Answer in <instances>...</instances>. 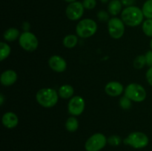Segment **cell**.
<instances>
[{"label": "cell", "mask_w": 152, "mask_h": 151, "mask_svg": "<svg viewBox=\"0 0 152 151\" xmlns=\"http://www.w3.org/2000/svg\"><path fill=\"white\" fill-rule=\"evenodd\" d=\"M142 10L135 6H129L125 8L121 13V18L124 24L128 26L135 27L140 25L143 20Z\"/></svg>", "instance_id": "cell-1"}, {"label": "cell", "mask_w": 152, "mask_h": 151, "mask_svg": "<svg viewBox=\"0 0 152 151\" xmlns=\"http://www.w3.org/2000/svg\"><path fill=\"white\" fill-rule=\"evenodd\" d=\"M67 17L72 21L80 19L84 13V7L80 1H74L70 3L65 10Z\"/></svg>", "instance_id": "cell-9"}, {"label": "cell", "mask_w": 152, "mask_h": 151, "mask_svg": "<svg viewBox=\"0 0 152 151\" xmlns=\"http://www.w3.org/2000/svg\"><path fill=\"white\" fill-rule=\"evenodd\" d=\"M105 93L111 96H118L123 92V86L118 81H110L105 85Z\"/></svg>", "instance_id": "cell-12"}, {"label": "cell", "mask_w": 152, "mask_h": 151, "mask_svg": "<svg viewBox=\"0 0 152 151\" xmlns=\"http://www.w3.org/2000/svg\"><path fill=\"white\" fill-rule=\"evenodd\" d=\"M122 2L119 0H112L109 2L108 6V10L112 16H117L122 10Z\"/></svg>", "instance_id": "cell-15"}, {"label": "cell", "mask_w": 152, "mask_h": 151, "mask_svg": "<svg viewBox=\"0 0 152 151\" xmlns=\"http://www.w3.org/2000/svg\"><path fill=\"white\" fill-rule=\"evenodd\" d=\"M79 127V121L77 118L72 116L70 117L67 119L65 122V127L67 130L69 132H74L78 129Z\"/></svg>", "instance_id": "cell-19"}, {"label": "cell", "mask_w": 152, "mask_h": 151, "mask_svg": "<svg viewBox=\"0 0 152 151\" xmlns=\"http://www.w3.org/2000/svg\"><path fill=\"white\" fill-rule=\"evenodd\" d=\"M148 137L145 133L141 132H134L130 133L126 139H124L123 142L125 144L130 145L135 149H141L148 145Z\"/></svg>", "instance_id": "cell-5"}, {"label": "cell", "mask_w": 152, "mask_h": 151, "mask_svg": "<svg viewBox=\"0 0 152 151\" xmlns=\"http://www.w3.org/2000/svg\"><path fill=\"white\" fill-rule=\"evenodd\" d=\"M17 80V74L14 70H7L4 71L1 75V83L4 86H10Z\"/></svg>", "instance_id": "cell-14"}, {"label": "cell", "mask_w": 152, "mask_h": 151, "mask_svg": "<svg viewBox=\"0 0 152 151\" xmlns=\"http://www.w3.org/2000/svg\"><path fill=\"white\" fill-rule=\"evenodd\" d=\"M4 38L7 41H13L18 38V37L20 36L19 30L16 28H11L7 29L4 33Z\"/></svg>", "instance_id": "cell-17"}, {"label": "cell", "mask_w": 152, "mask_h": 151, "mask_svg": "<svg viewBox=\"0 0 152 151\" xmlns=\"http://www.w3.org/2000/svg\"><path fill=\"white\" fill-rule=\"evenodd\" d=\"M125 96L134 102H141L146 98V92L142 85L132 83L125 89Z\"/></svg>", "instance_id": "cell-4"}, {"label": "cell", "mask_w": 152, "mask_h": 151, "mask_svg": "<svg viewBox=\"0 0 152 151\" xmlns=\"http://www.w3.org/2000/svg\"><path fill=\"white\" fill-rule=\"evenodd\" d=\"M145 65H146V59H145V56L143 55H140L137 56L136 59L134 61V66L136 69H141Z\"/></svg>", "instance_id": "cell-22"}, {"label": "cell", "mask_w": 152, "mask_h": 151, "mask_svg": "<svg viewBox=\"0 0 152 151\" xmlns=\"http://www.w3.org/2000/svg\"><path fill=\"white\" fill-rule=\"evenodd\" d=\"M135 0H121V2L123 5L126 6V7H129V6H132V4L134 3Z\"/></svg>", "instance_id": "cell-30"}, {"label": "cell", "mask_w": 152, "mask_h": 151, "mask_svg": "<svg viewBox=\"0 0 152 151\" xmlns=\"http://www.w3.org/2000/svg\"><path fill=\"white\" fill-rule=\"evenodd\" d=\"M142 10L145 17L152 19V0H147L144 3Z\"/></svg>", "instance_id": "cell-20"}, {"label": "cell", "mask_w": 152, "mask_h": 151, "mask_svg": "<svg viewBox=\"0 0 152 151\" xmlns=\"http://www.w3.org/2000/svg\"><path fill=\"white\" fill-rule=\"evenodd\" d=\"M142 30L145 35L152 37V19H148L143 22Z\"/></svg>", "instance_id": "cell-23"}, {"label": "cell", "mask_w": 152, "mask_h": 151, "mask_svg": "<svg viewBox=\"0 0 152 151\" xmlns=\"http://www.w3.org/2000/svg\"><path fill=\"white\" fill-rule=\"evenodd\" d=\"M102 3H106L107 1H108V0H100Z\"/></svg>", "instance_id": "cell-33"}, {"label": "cell", "mask_w": 152, "mask_h": 151, "mask_svg": "<svg viewBox=\"0 0 152 151\" xmlns=\"http://www.w3.org/2000/svg\"><path fill=\"white\" fill-rule=\"evenodd\" d=\"M36 99L41 106L50 108L55 106L58 102L59 93L52 88H42L37 92Z\"/></svg>", "instance_id": "cell-2"}, {"label": "cell", "mask_w": 152, "mask_h": 151, "mask_svg": "<svg viewBox=\"0 0 152 151\" xmlns=\"http://www.w3.org/2000/svg\"><path fill=\"white\" fill-rule=\"evenodd\" d=\"M97 18L100 22H106L109 21V14L105 10H99L97 13Z\"/></svg>", "instance_id": "cell-26"}, {"label": "cell", "mask_w": 152, "mask_h": 151, "mask_svg": "<svg viewBox=\"0 0 152 151\" xmlns=\"http://www.w3.org/2000/svg\"><path fill=\"white\" fill-rule=\"evenodd\" d=\"M146 59V65L149 67H152V50H149L145 55Z\"/></svg>", "instance_id": "cell-28"}, {"label": "cell", "mask_w": 152, "mask_h": 151, "mask_svg": "<svg viewBox=\"0 0 152 151\" xmlns=\"http://www.w3.org/2000/svg\"><path fill=\"white\" fill-rule=\"evenodd\" d=\"M0 48H1V56H0V60L3 61L6 58L8 57L10 53V46L5 42L0 43Z\"/></svg>", "instance_id": "cell-21"}, {"label": "cell", "mask_w": 152, "mask_h": 151, "mask_svg": "<svg viewBox=\"0 0 152 151\" xmlns=\"http://www.w3.org/2000/svg\"><path fill=\"white\" fill-rule=\"evenodd\" d=\"M48 64L53 71L62 73L66 70L67 63L65 59L59 56H52L49 59Z\"/></svg>", "instance_id": "cell-11"}, {"label": "cell", "mask_w": 152, "mask_h": 151, "mask_svg": "<svg viewBox=\"0 0 152 151\" xmlns=\"http://www.w3.org/2000/svg\"><path fill=\"white\" fill-rule=\"evenodd\" d=\"M107 139L102 133L92 135L86 142L85 148L86 151H99L105 146Z\"/></svg>", "instance_id": "cell-6"}, {"label": "cell", "mask_w": 152, "mask_h": 151, "mask_svg": "<svg viewBox=\"0 0 152 151\" xmlns=\"http://www.w3.org/2000/svg\"><path fill=\"white\" fill-rule=\"evenodd\" d=\"M78 42V38L75 35H68L64 38L63 44L67 48H73L75 47Z\"/></svg>", "instance_id": "cell-18"}, {"label": "cell", "mask_w": 152, "mask_h": 151, "mask_svg": "<svg viewBox=\"0 0 152 151\" xmlns=\"http://www.w3.org/2000/svg\"><path fill=\"white\" fill-rule=\"evenodd\" d=\"M65 1H67V2H74V1H76V0H65Z\"/></svg>", "instance_id": "cell-32"}, {"label": "cell", "mask_w": 152, "mask_h": 151, "mask_svg": "<svg viewBox=\"0 0 152 151\" xmlns=\"http://www.w3.org/2000/svg\"><path fill=\"white\" fill-rule=\"evenodd\" d=\"M83 4L84 8L88 10H92L96 5V0H83Z\"/></svg>", "instance_id": "cell-27"}, {"label": "cell", "mask_w": 152, "mask_h": 151, "mask_svg": "<svg viewBox=\"0 0 152 151\" xmlns=\"http://www.w3.org/2000/svg\"><path fill=\"white\" fill-rule=\"evenodd\" d=\"M3 102H4V96L2 94H1L0 95V104H1V105H3Z\"/></svg>", "instance_id": "cell-31"}, {"label": "cell", "mask_w": 152, "mask_h": 151, "mask_svg": "<svg viewBox=\"0 0 152 151\" xmlns=\"http://www.w3.org/2000/svg\"><path fill=\"white\" fill-rule=\"evenodd\" d=\"M74 88L69 84H64L59 89V96L62 99H69L74 94Z\"/></svg>", "instance_id": "cell-16"}, {"label": "cell", "mask_w": 152, "mask_h": 151, "mask_svg": "<svg viewBox=\"0 0 152 151\" xmlns=\"http://www.w3.org/2000/svg\"><path fill=\"white\" fill-rule=\"evenodd\" d=\"M150 46H151V48L152 50V39L151 40V42H150Z\"/></svg>", "instance_id": "cell-34"}, {"label": "cell", "mask_w": 152, "mask_h": 151, "mask_svg": "<svg viewBox=\"0 0 152 151\" xmlns=\"http://www.w3.org/2000/svg\"><path fill=\"white\" fill-rule=\"evenodd\" d=\"M2 124L8 129L14 128L19 123V118L17 115L12 112H7L2 116Z\"/></svg>", "instance_id": "cell-13"}, {"label": "cell", "mask_w": 152, "mask_h": 151, "mask_svg": "<svg viewBox=\"0 0 152 151\" xmlns=\"http://www.w3.org/2000/svg\"><path fill=\"white\" fill-rule=\"evenodd\" d=\"M19 42L21 47L28 52H33L38 47V39L34 33L31 32H24L19 36Z\"/></svg>", "instance_id": "cell-7"}, {"label": "cell", "mask_w": 152, "mask_h": 151, "mask_svg": "<svg viewBox=\"0 0 152 151\" xmlns=\"http://www.w3.org/2000/svg\"><path fill=\"white\" fill-rule=\"evenodd\" d=\"M107 142L111 146H118V145L120 144L122 140L120 136H117V135H113V136H110L108 139H107Z\"/></svg>", "instance_id": "cell-25"}, {"label": "cell", "mask_w": 152, "mask_h": 151, "mask_svg": "<svg viewBox=\"0 0 152 151\" xmlns=\"http://www.w3.org/2000/svg\"><path fill=\"white\" fill-rule=\"evenodd\" d=\"M97 30V25L91 19H85L81 20L77 25L76 32L81 38H89L92 36Z\"/></svg>", "instance_id": "cell-3"}, {"label": "cell", "mask_w": 152, "mask_h": 151, "mask_svg": "<svg viewBox=\"0 0 152 151\" xmlns=\"http://www.w3.org/2000/svg\"><path fill=\"white\" fill-rule=\"evenodd\" d=\"M68 112L73 115H80L85 110V101L81 96H74L69 101Z\"/></svg>", "instance_id": "cell-10"}, {"label": "cell", "mask_w": 152, "mask_h": 151, "mask_svg": "<svg viewBox=\"0 0 152 151\" xmlns=\"http://www.w3.org/2000/svg\"><path fill=\"white\" fill-rule=\"evenodd\" d=\"M119 103H120V107L124 110H129L132 107V100H130L126 96H123L120 99V102Z\"/></svg>", "instance_id": "cell-24"}, {"label": "cell", "mask_w": 152, "mask_h": 151, "mask_svg": "<svg viewBox=\"0 0 152 151\" xmlns=\"http://www.w3.org/2000/svg\"><path fill=\"white\" fill-rule=\"evenodd\" d=\"M108 30L112 38L118 39L123 36L125 33L124 22L119 18H111L108 22Z\"/></svg>", "instance_id": "cell-8"}, {"label": "cell", "mask_w": 152, "mask_h": 151, "mask_svg": "<svg viewBox=\"0 0 152 151\" xmlns=\"http://www.w3.org/2000/svg\"><path fill=\"white\" fill-rule=\"evenodd\" d=\"M146 78L148 81V84L152 86V67L148 69V70L146 73Z\"/></svg>", "instance_id": "cell-29"}]
</instances>
